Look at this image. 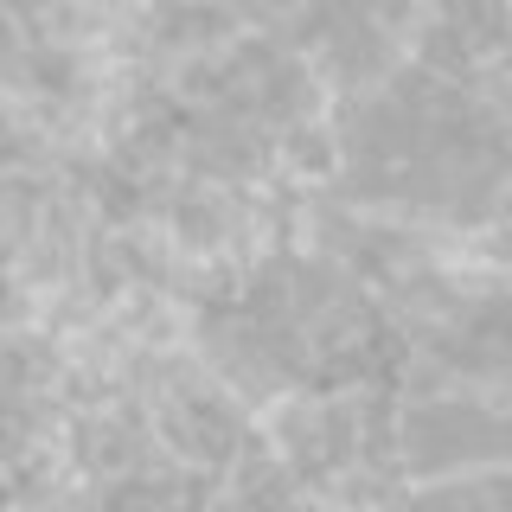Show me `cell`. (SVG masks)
Listing matches in <instances>:
<instances>
[]
</instances>
